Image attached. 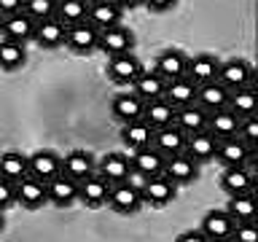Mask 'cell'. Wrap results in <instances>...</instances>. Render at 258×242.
<instances>
[{"mask_svg": "<svg viewBox=\"0 0 258 242\" xmlns=\"http://www.w3.org/2000/svg\"><path fill=\"white\" fill-rule=\"evenodd\" d=\"M110 210H116L118 215H135L137 210L143 207V194H140V186L129 183V180H121V183H113L110 191H108V202H105Z\"/></svg>", "mask_w": 258, "mask_h": 242, "instance_id": "6da1fadb", "label": "cell"}, {"mask_svg": "<svg viewBox=\"0 0 258 242\" xmlns=\"http://www.w3.org/2000/svg\"><path fill=\"white\" fill-rule=\"evenodd\" d=\"M97 40H100V30H97L89 19L64 27V46H68L70 51H76V54L97 51Z\"/></svg>", "mask_w": 258, "mask_h": 242, "instance_id": "7a4b0ae2", "label": "cell"}, {"mask_svg": "<svg viewBox=\"0 0 258 242\" xmlns=\"http://www.w3.org/2000/svg\"><path fill=\"white\" fill-rule=\"evenodd\" d=\"M161 175H167L169 180L180 189V186H191V183L199 180V164L180 151V153H172V156L164 159V169H161Z\"/></svg>", "mask_w": 258, "mask_h": 242, "instance_id": "3957f363", "label": "cell"}, {"mask_svg": "<svg viewBox=\"0 0 258 242\" xmlns=\"http://www.w3.org/2000/svg\"><path fill=\"white\" fill-rule=\"evenodd\" d=\"M14 191H16V205H22L24 210H40L48 205L46 180H38L32 175H24L22 180H16Z\"/></svg>", "mask_w": 258, "mask_h": 242, "instance_id": "277c9868", "label": "cell"}, {"mask_svg": "<svg viewBox=\"0 0 258 242\" xmlns=\"http://www.w3.org/2000/svg\"><path fill=\"white\" fill-rule=\"evenodd\" d=\"M164 153H161L156 145H143V148H135L129 153V164H132V175H140V177H153V175H161L164 169Z\"/></svg>", "mask_w": 258, "mask_h": 242, "instance_id": "5b68a950", "label": "cell"}, {"mask_svg": "<svg viewBox=\"0 0 258 242\" xmlns=\"http://www.w3.org/2000/svg\"><path fill=\"white\" fill-rule=\"evenodd\" d=\"M140 194H143V205L164 207L175 199L177 186L167 175H153V177H145V183L140 186Z\"/></svg>", "mask_w": 258, "mask_h": 242, "instance_id": "8992f818", "label": "cell"}, {"mask_svg": "<svg viewBox=\"0 0 258 242\" xmlns=\"http://www.w3.org/2000/svg\"><path fill=\"white\" fill-rule=\"evenodd\" d=\"M140 73H143V62L137 59L132 51L113 54L110 62H108V76H110L113 84H118V86H132Z\"/></svg>", "mask_w": 258, "mask_h": 242, "instance_id": "52a82bcc", "label": "cell"}, {"mask_svg": "<svg viewBox=\"0 0 258 242\" xmlns=\"http://www.w3.org/2000/svg\"><path fill=\"white\" fill-rule=\"evenodd\" d=\"M97 48L105 51L108 56L113 54H124V51H132L135 48V35L132 30L124 27V24H113V27H105L100 30V40H97Z\"/></svg>", "mask_w": 258, "mask_h": 242, "instance_id": "ba28073f", "label": "cell"}, {"mask_svg": "<svg viewBox=\"0 0 258 242\" xmlns=\"http://www.w3.org/2000/svg\"><path fill=\"white\" fill-rule=\"evenodd\" d=\"M108 191H110V183L105 180L97 169L92 175H86L84 180H78V202L86 207H92V210L102 207L105 202H108Z\"/></svg>", "mask_w": 258, "mask_h": 242, "instance_id": "9c48e42d", "label": "cell"}, {"mask_svg": "<svg viewBox=\"0 0 258 242\" xmlns=\"http://www.w3.org/2000/svg\"><path fill=\"white\" fill-rule=\"evenodd\" d=\"M46 191H48V205L54 207H73L78 202V180H73L64 172L46 180Z\"/></svg>", "mask_w": 258, "mask_h": 242, "instance_id": "30bf717a", "label": "cell"}, {"mask_svg": "<svg viewBox=\"0 0 258 242\" xmlns=\"http://www.w3.org/2000/svg\"><path fill=\"white\" fill-rule=\"evenodd\" d=\"M97 172H100L110 186L113 183H121V180H129L132 177V164H129V153L124 151H110L97 161Z\"/></svg>", "mask_w": 258, "mask_h": 242, "instance_id": "8fae6325", "label": "cell"}, {"mask_svg": "<svg viewBox=\"0 0 258 242\" xmlns=\"http://www.w3.org/2000/svg\"><path fill=\"white\" fill-rule=\"evenodd\" d=\"M221 84L229 89H239V86H247L253 84V65L245 62V59H226L218 65V76H215Z\"/></svg>", "mask_w": 258, "mask_h": 242, "instance_id": "7c38bea8", "label": "cell"}, {"mask_svg": "<svg viewBox=\"0 0 258 242\" xmlns=\"http://www.w3.org/2000/svg\"><path fill=\"white\" fill-rule=\"evenodd\" d=\"M62 172V156L51 148L35 151L32 156H27V175L38 177V180H51L54 175Z\"/></svg>", "mask_w": 258, "mask_h": 242, "instance_id": "4fadbf2b", "label": "cell"}, {"mask_svg": "<svg viewBox=\"0 0 258 242\" xmlns=\"http://www.w3.org/2000/svg\"><path fill=\"white\" fill-rule=\"evenodd\" d=\"M250 156H253V148H250L245 140H239L237 135L218 140L215 159L223 161V167H242V164H247V161H250Z\"/></svg>", "mask_w": 258, "mask_h": 242, "instance_id": "5bb4252c", "label": "cell"}, {"mask_svg": "<svg viewBox=\"0 0 258 242\" xmlns=\"http://www.w3.org/2000/svg\"><path fill=\"white\" fill-rule=\"evenodd\" d=\"M35 19L27 16L24 11H16L11 16H3V27H0V35L8 40H16V43H30L35 38Z\"/></svg>", "mask_w": 258, "mask_h": 242, "instance_id": "9a60e30c", "label": "cell"}, {"mask_svg": "<svg viewBox=\"0 0 258 242\" xmlns=\"http://www.w3.org/2000/svg\"><path fill=\"white\" fill-rule=\"evenodd\" d=\"M215 148H218V140L207 132V129H202V132H194V135L185 137L183 153H185V156H191L202 167V164H207V161L215 159Z\"/></svg>", "mask_w": 258, "mask_h": 242, "instance_id": "2e32d148", "label": "cell"}, {"mask_svg": "<svg viewBox=\"0 0 258 242\" xmlns=\"http://www.w3.org/2000/svg\"><path fill=\"white\" fill-rule=\"evenodd\" d=\"M185 135L180 127L175 124H167V127H159V129H153V145H156V148L164 153V156H172V153H180L183 148H185Z\"/></svg>", "mask_w": 258, "mask_h": 242, "instance_id": "e0dca14e", "label": "cell"}, {"mask_svg": "<svg viewBox=\"0 0 258 242\" xmlns=\"http://www.w3.org/2000/svg\"><path fill=\"white\" fill-rule=\"evenodd\" d=\"M239 129V116L231 113L229 108H218L213 113H207V132L215 137V140H223V137H234Z\"/></svg>", "mask_w": 258, "mask_h": 242, "instance_id": "ac0fdd59", "label": "cell"}, {"mask_svg": "<svg viewBox=\"0 0 258 242\" xmlns=\"http://www.w3.org/2000/svg\"><path fill=\"white\" fill-rule=\"evenodd\" d=\"M175 124L180 127L185 135L202 132V129H207V110L202 108L199 102L180 105V108H175Z\"/></svg>", "mask_w": 258, "mask_h": 242, "instance_id": "d6986e66", "label": "cell"}, {"mask_svg": "<svg viewBox=\"0 0 258 242\" xmlns=\"http://www.w3.org/2000/svg\"><path fill=\"white\" fill-rule=\"evenodd\" d=\"M194 102H199L207 113H213L218 108H226V102H229V89H226L218 78H213V81H207V84L197 86V100Z\"/></svg>", "mask_w": 258, "mask_h": 242, "instance_id": "ffe728a7", "label": "cell"}, {"mask_svg": "<svg viewBox=\"0 0 258 242\" xmlns=\"http://www.w3.org/2000/svg\"><path fill=\"white\" fill-rule=\"evenodd\" d=\"M143 105H145V100H143L140 94H135V92H121V94L113 97L110 110H113V116H116L121 124H126V121L143 118Z\"/></svg>", "mask_w": 258, "mask_h": 242, "instance_id": "44dd1931", "label": "cell"}, {"mask_svg": "<svg viewBox=\"0 0 258 242\" xmlns=\"http://www.w3.org/2000/svg\"><path fill=\"white\" fill-rule=\"evenodd\" d=\"M218 65H221V59H215L213 54L188 56V62H185V76H188L197 86L207 84V81H213L218 76Z\"/></svg>", "mask_w": 258, "mask_h": 242, "instance_id": "7402d4cb", "label": "cell"}, {"mask_svg": "<svg viewBox=\"0 0 258 242\" xmlns=\"http://www.w3.org/2000/svg\"><path fill=\"white\" fill-rule=\"evenodd\" d=\"M121 16H124V11H121L113 0H94V3H89V11H86V19L92 22L97 30H105V27L118 24Z\"/></svg>", "mask_w": 258, "mask_h": 242, "instance_id": "603a6c76", "label": "cell"}, {"mask_svg": "<svg viewBox=\"0 0 258 242\" xmlns=\"http://www.w3.org/2000/svg\"><path fill=\"white\" fill-rule=\"evenodd\" d=\"M164 100L169 105H175V108H180V105H188L197 100V84L188 78V76H180V78H169L164 84Z\"/></svg>", "mask_w": 258, "mask_h": 242, "instance_id": "cb8c5ba5", "label": "cell"}, {"mask_svg": "<svg viewBox=\"0 0 258 242\" xmlns=\"http://www.w3.org/2000/svg\"><path fill=\"white\" fill-rule=\"evenodd\" d=\"M231 229H234V218L226 210H210L202 218V234H205V239H229Z\"/></svg>", "mask_w": 258, "mask_h": 242, "instance_id": "d4e9b609", "label": "cell"}, {"mask_svg": "<svg viewBox=\"0 0 258 242\" xmlns=\"http://www.w3.org/2000/svg\"><path fill=\"white\" fill-rule=\"evenodd\" d=\"M35 43L40 48H59L64 46V24L56 19V16H51V19H43V22H38L35 24Z\"/></svg>", "mask_w": 258, "mask_h": 242, "instance_id": "484cf974", "label": "cell"}, {"mask_svg": "<svg viewBox=\"0 0 258 242\" xmlns=\"http://www.w3.org/2000/svg\"><path fill=\"white\" fill-rule=\"evenodd\" d=\"M121 140H124V145H126L129 151L143 148V145H151V140H153V127H151L145 118L126 121V124H121Z\"/></svg>", "mask_w": 258, "mask_h": 242, "instance_id": "4316f807", "label": "cell"}, {"mask_svg": "<svg viewBox=\"0 0 258 242\" xmlns=\"http://www.w3.org/2000/svg\"><path fill=\"white\" fill-rule=\"evenodd\" d=\"M94 169H97V161L89 151H70L68 156H62V172L70 175L73 180H84Z\"/></svg>", "mask_w": 258, "mask_h": 242, "instance_id": "83f0119b", "label": "cell"}, {"mask_svg": "<svg viewBox=\"0 0 258 242\" xmlns=\"http://www.w3.org/2000/svg\"><path fill=\"white\" fill-rule=\"evenodd\" d=\"M185 62H188V56H185L180 48H167V51H161L156 56L153 70H156L159 76H164L167 81L169 78H180V76H185Z\"/></svg>", "mask_w": 258, "mask_h": 242, "instance_id": "f1b7e54d", "label": "cell"}, {"mask_svg": "<svg viewBox=\"0 0 258 242\" xmlns=\"http://www.w3.org/2000/svg\"><path fill=\"white\" fill-rule=\"evenodd\" d=\"M143 118L148 121L153 129L167 127L175 121V105H169L164 97H153V100H145L143 105Z\"/></svg>", "mask_w": 258, "mask_h": 242, "instance_id": "f546056e", "label": "cell"}, {"mask_svg": "<svg viewBox=\"0 0 258 242\" xmlns=\"http://www.w3.org/2000/svg\"><path fill=\"white\" fill-rule=\"evenodd\" d=\"M221 186H223V191L229 194V197L253 191V175L247 172V164H242V167H226V172L221 177Z\"/></svg>", "mask_w": 258, "mask_h": 242, "instance_id": "4dcf8cb0", "label": "cell"}, {"mask_svg": "<svg viewBox=\"0 0 258 242\" xmlns=\"http://www.w3.org/2000/svg\"><path fill=\"white\" fill-rule=\"evenodd\" d=\"M226 108H229L231 113H237L239 118L253 116V113H255V89H253V84L239 86V89H231Z\"/></svg>", "mask_w": 258, "mask_h": 242, "instance_id": "1f68e13d", "label": "cell"}, {"mask_svg": "<svg viewBox=\"0 0 258 242\" xmlns=\"http://www.w3.org/2000/svg\"><path fill=\"white\" fill-rule=\"evenodd\" d=\"M164 84H167V78L159 76L156 70H143L140 76L135 78L132 92L140 94L143 100H153V97H161V94H164Z\"/></svg>", "mask_w": 258, "mask_h": 242, "instance_id": "d6a6232c", "label": "cell"}, {"mask_svg": "<svg viewBox=\"0 0 258 242\" xmlns=\"http://www.w3.org/2000/svg\"><path fill=\"white\" fill-rule=\"evenodd\" d=\"M226 213H229V215L234 218V223H247V221H255V199H253V191L234 194V197H229Z\"/></svg>", "mask_w": 258, "mask_h": 242, "instance_id": "836d02e7", "label": "cell"}, {"mask_svg": "<svg viewBox=\"0 0 258 242\" xmlns=\"http://www.w3.org/2000/svg\"><path fill=\"white\" fill-rule=\"evenodd\" d=\"M24 62H27L24 43H16V40H8V38L0 40V70L14 73V70H19Z\"/></svg>", "mask_w": 258, "mask_h": 242, "instance_id": "e575fe53", "label": "cell"}, {"mask_svg": "<svg viewBox=\"0 0 258 242\" xmlns=\"http://www.w3.org/2000/svg\"><path fill=\"white\" fill-rule=\"evenodd\" d=\"M27 175V156L19 151H6L0 153V177H6V180H22V177Z\"/></svg>", "mask_w": 258, "mask_h": 242, "instance_id": "d590c367", "label": "cell"}, {"mask_svg": "<svg viewBox=\"0 0 258 242\" xmlns=\"http://www.w3.org/2000/svg\"><path fill=\"white\" fill-rule=\"evenodd\" d=\"M89 11L86 0H56V19H59L64 27L76 22H84Z\"/></svg>", "mask_w": 258, "mask_h": 242, "instance_id": "8d00e7d4", "label": "cell"}, {"mask_svg": "<svg viewBox=\"0 0 258 242\" xmlns=\"http://www.w3.org/2000/svg\"><path fill=\"white\" fill-rule=\"evenodd\" d=\"M22 11L32 16L35 22L51 19V16H56V0H24Z\"/></svg>", "mask_w": 258, "mask_h": 242, "instance_id": "74e56055", "label": "cell"}, {"mask_svg": "<svg viewBox=\"0 0 258 242\" xmlns=\"http://www.w3.org/2000/svg\"><path fill=\"white\" fill-rule=\"evenodd\" d=\"M237 137H239V140H245V143L250 145V148H255V145H258V121H255V116H245V118H239Z\"/></svg>", "mask_w": 258, "mask_h": 242, "instance_id": "f35d334b", "label": "cell"}, {"mask_svg": "<svg viewBox=\"0 0 258 242\" xmlns=\"http://www.w3.org/2000/svg\"><path fill=\"white\" fill-rule=\"evenodd\" d=\"M229 239H237V242H255V239H258V229L253 226V221H247V223H234Z\"/></svg>", "mask_w": 258, "mask_h": 242, "instance_id": "ab89813d", "label": "cell"}, {"mask_svg": "<svg viewBox=\"0 0 258 242\" xmlns=\"http://www.w3.org/2000/svg\"><path fill=\"white\" fill-rule=\"evenodd\" d=\"M16 205V191H14V183L11 180H6V177H0V210H6L8 207H14Z\"/></svg>", "mask_w": 258, "mask_h": 242, "instance_id": "60d3db41", "label": "cell"}, {"mask_svg": "<svg viewBox=\"0 0 258 242\" xmlns=\"http://www.w3.org/2000/svg\"><path fill=\"white\" fill-rule=\"evenodd\" d=\"M175 3H177V0H143V6L148 8V11H153V14H164Z\"/></svg>", "mask_w": 258, "mask_h": 242, "instance_id": "b9f144b4", "label": "cell"}, {"mask_svg": "<svg viewBox=\"0 0 258 242\" xmlns=\"http://www.w3.org/2000/svg\"><path fill=\"white\" fill-rule=\"evenodd\" d=\"M24 0H0V16H11L16 11H22Z\"/></svg>", "mask_w": 258, "mask_h": 242, "instance_id": "7bdbcfd3", "label": "cell"}, {"mask_svg": "<svg viewBox=\"0 0 258 242\" xmlns=\"http://www.w3.org/2000/svg\"><path fill=\"white\" fill-rule=\"evenodd\" d=\"M113 3H116L121 11H126V8L132 11V8H140L143 6V0H113Z\"/></svg>", "mask_w": 258, "mask_h": 242, "instance_id": "ee69618b", "label": "cell"}, {"mask_svg": "<svg viewBox=\"0 0 258 242\" xmlns=\"http://www.w3.org/2000/svg\"><path fill=\"white\" fill-rule=\"evenodd\" d=\"M180 239H205V234H202V229L199 231H185V234H180Z\"/></svg>", "mask_w": 258, "mask_h": 242, "instance_id": "f6af8a7d", "label": "cell"}, {"mask_svg": "<svg viewBox=\"0 0 258 242\" xmlns=\"http://www.w3.org/2000/svg\"><path fill=\"white\" fill-rule=\"evenodd\" d=\"M3 223H6V218H3V210H0V229H3Z\"/></svg>", "mask_w": 258, "mask_h": 242, "instance_id": "bcb514c9", "label": "cell"}, {"mask_svg": "<svg viewBox=\"0 0 258 242\" xmlns=\"http://www.w3.org/2000/svg\"><path fill=\"white\" fill-rule=\"evenodd\" d=\"M0 27H3V16H0Z\"/></svg>", "mask_w": 258, "mask_h": 242, "instance_id": "7dc6e473", "label": "cell"}, {"mask_svg": "<svg viewBox=\"0 0 258 242\" xmlns=\"http://www.w3.org/2000/svg\"><path fill=\"white\" fill-rule=\"evenodd\" d=\"M86 3H94V0H86Z\"/></svg>", "mask_w": 258, "mask_h": 242, "instance_id": "c3c4849f", "label": "cell"}]
</instances>
